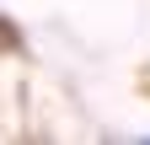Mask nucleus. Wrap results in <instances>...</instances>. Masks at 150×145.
Here are the masks:
<instances>
[{
	"instance_id": "1",
	"label": "nucleus",
	"mask_w": 150,
	"mask_h": 145,
	"mask_svg": "<svg viewBox=\"0 0 150 145\" xmlns=\"http://www.w3.org/2000/svg\"><path fill=\"white\" fill-rule=\"evenodd\" d=\"M11 43V27H6V16H0V48H6Z\"/></svg>"
}]
</instances>
